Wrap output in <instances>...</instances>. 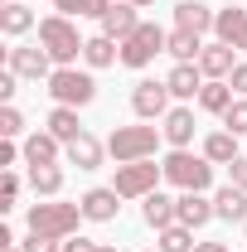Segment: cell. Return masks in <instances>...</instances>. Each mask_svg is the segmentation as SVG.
<instances>
[{
  "label": "cell",
  "mask_w": 247,
  "mask_h": 252,
  "mask_svg": "<svg viewBox=\"0 0 247 252\" xmlns=\"http://www.w3.org/2000/svg\"><path fill=\"white\" fill-rule=\"evenodd\" d=\"M209 219H218L209 194H194V189H189V194H180V223H185V228H204Z\"/></svg>",
  "instance_id": "20"
},
{
  "label": "cell",
  "mask_w": 247,
  "mask_h": 252,
  "mask_svg": "<svg viewBox=\"0 0 247 252\" xmlns=\"http://www.w3.org/2000/svg\"><path fill=\"white\" fill-rule=\"evenodd\" d=\"M160 126L151 122H136V126H117L112 136H107V156L117 160V165H131V160H155V146H160Z\"/></svg>",
  "instance_id": "2"
},
{
  "label": "cell",
  "mask_w": 247,
  "mask_h": 252,
  "mask_svg": "<svg viewBox=\"0 0 247 252\" xmlns=\"http://www.w3.org/2000/svg\"><path fill=\"white\" fill-rule=\"evenodd\" d=\"M214 20H218V10H209L204 0H180L175 5V30H189V34H204L214 30Z\"/></svg>",
  "instance_id": "12"
},
{
  "label": "cell",
  "mask_w": 247,
  "mask_h": 252,
  "mask_svg": "<svg viewBox=\"0 0 247 252\" xmlns=\"http://www.w3.org/2000/svg\"><path fill=\"white\" fill-rule=\"evenodd\" d=\"M54 5H59V0H54Z\"/></svg>",
  "instance_id": "44"
},
{
  "label": "cell",
  "mask_w": 247,
  "mask_h": 252,
  "mask_svg": "<svg viewBox=\"0 0 247 252\" xmlns=\"http://www.w3.org/2000/svg\"><path fill=\"white\" fill-rule=\"evenodd\" d=\"M160 180H165V165H155V160H131V165H117L112 189H117L122 199H146V194H155Z\"/></svg>",
  "instance_id": "6"
},
{
  "label": "cell",
  "mask_w": 247,
  "mask_h": 252,
  "mask_svg": "<svg viewBox=\"0 0 247 252\" xmlns=\"http://www.w3.org/2000/svg\"><path fill=\"white\" fill-rule=\"evenodd\" d=\"M63 156H68V165H78V170H97L102 156H107V146L97 141L93 131H83L78 141H68V146H63Z\"/></svg>",
  "instance_id": "16"
},
{
  "label": "cell",
  "mask_w": 247,
  "mask_h": 252,
  "mask_svg": "<svg viewBox=\"0 0 247 252\" xmlns=\"http://www.w3.org/2000/svg\"><path fill=\"white\" fill-rule=\"evenodd\" d=\"M39 44L49 49V59H54V68H73V63L83 59V34H78V25L68 20V15H44L39 20Z\"/></svg>",
  "instance_id": "1"
},
{
  "label": "cell",
  "mask_w": 247,
  "mask_h": 252,
  "mask_svg": "<svg viewBox=\"0 0 247 252\" xmlns=\"http://www.w3.org/2000/svg\"><path fill=\"white\" fill-rule=\"evenodd\" d=\"M83 63H88V68H112V63H122V44L107 39V34H93V39L83 44Z\"/></svg>",
  "instance_id": "21"
},
{
  "label": "cell",
  "mask_w": 247,
  "mask_h": 252,
  "mask_svg": "<svg viewBox=\"0 0 247 252\" xmlns=\"http://www.w3.org/2000/svg\"><path fill=\"white\" fill-rule=\"evenodd\" d=\"M141 219L151 223L155 233H160V228H170V223H180V199H170V194H160V189H155V194L141 199Z\"/></svg>",
  "instance_id": "14"
},
{
  "label": "cell",
  "mask_w": 247,
  "mask_h": 252,
  "mask_svg": "<svg viewBox=\"0 0 247 252\" xmlns=\"http://www.w3.org/2000/svg\"><path fill=\"white\" fill-rule=\"evenodd\" d=\"M97 248H102V243L83 238V233H78V238H63V252H97Z\"/></svg>",
  "instance_id": "36"
},
{
  "label": "cell",
  "mask_w": 247,
  "mask_h": 252,
  "mask_svg": "<svg viewBox=\"0 0 247 252\" xmlns=\"http://www.w3.org/2000/svg\"><path fill=\"white\" fill-rule=\"evenodd\" d=\"M10 252H20V248H10Z\"/></svg>",
  "instance_id": "42"
},
{
  "label": "cell",
  "mask_w": 247,
  "mask_h": 252,
  "mask_svg": "<svg viewBox=\"0 0 247 252\" xmlns=\"http://www.w3.org/2000/svg\"><path fill=\"white\" fill-rule=\"evenodd\" d=\"M112 5H117V0H59V10L68 20H73V15H78V20H83V15H97V20H102Z\"/></svg>",
  "instance_id": "30"
},
{
  "label": "cell",
  "mask_w": 247,
  "mask_h": 252,
  "mask_svg": "<svg viewBox=\"0 0 247 252\" xmlns=\"http://www.w3.org/2000/svg\"><path fill=\"white\" fill-rule=\"evenodd\" d=\"M5 68H15V73L30 78V83H49L54 59H49L44 44H15V49H5Z\"/></svg>",
  "instance_id": "8"
},
{
  "label": "cell",
  "mask_w": 247,
  "mask_h": 252,
  "mask_svg": "<svg viewBox=\"0 0 247 252\" xmlns=\"http://www.w3.org/2000/svg\"><path fill=\"white\" fill-rule=\"evenodd\" d=\"M228 83H233V93H238V97H247V63H238V68L228 73Z\"/></svg>",
  "instance_id": "38"
},
{
  "label": "cell",
  "mask_w": 247,
  "mask_h": 252,
  "mask_svg": "<svg viewBox=\"0 0 247 252\" xmlns=\"http://www.w3.org/2000/svg\"><path fill=\"white\" fill-rule=\"evenodd\" d=\"M131 5H136V10H146V5H155V0H131Z\"/></svg>",
  "instance_id": "40"
},
{
  "label": "cell",
  "mask_w": 247,
  "mask_h": 252,
  "mask_svg": "<svg viewBox=\"0 0 247 252\" xmlns=\"http://www.w3.org/2000/svg\"><path fill=\"white\" fill-rule=\"evenodd\" d=\"M228 185H238V189L247 194V156H238L233 165H228Z\"/></svg>",
  "instance_id": "35"
},
{
  "label": "cell",
  "mask_w": 247,
  "mask_h": 252,
  "mask_svg": "<svg viewBox=\"0 0 247 252\" xmlns=\"http://www.w3.org/2000/svg\"><path fill=\"white\" fill-rule=\"evenodd\" d=\"M44 93L54 97V107H88V102L97 97V78L83 73L78 63H73V68H54Z\"/></svg>",
  "instance_id": "5"
},
{
  "label": "cell",
  "mask_w": 247,
  "mask_h": 252,
  "mask_svg": "<svg viewBox=\"0 0 247 252\" xmlns=\"http://www.w3.org/2000/svg\"><path fill=\"white\" fill-rule=\"evenodd\" d=\"M49 131L59 136L63 146H68V141H78V136H83V122H78V107H54V112H49Z\"/></svg>",
  "instance_id": "28"
},
{
  "label": "cell",
  "mask_w": 247,
  "mask_h": 252,
  "mask_svg": "<svg viewBox=\"0 0 247 252\" xmlns=\"http://www.w3.org/2000/svg\"><path fill=\"white\" fill-rule=\"evenodd\" d=\"M214 214H218V219H228V223H247V194L238 185H223L214 194Z\"/></svg>",
  "instance_id": "23"
},
{
  "label": "cell",
  "mask_w": 247,
  "mask_h": 252,
  "mask_svg": "<svg viewBox=\"0 0 247 252\" xmlns=\"http://www.w3.org/2000/svg\"><path fill=\"white\" fill-rule=\"evenodd\" d=\"M15 199H20V175H15V170H5V180H0V214H10V209H15Z\"/></svg>",
  "instance_id": "33"
},
{
  "label": "cell",
  "mask_w": 247,
  "mask_h": 252,
  "mask_svg": "<svg viewBox=\"0 0 247 252\" xmlns=\"http://www.w3.org/2000/svg\"><path fill=\"white\" fill-rule=\"evenodd\" d=\"M194 252H228V248H223V243H199Z\"/></svg>",
  "instance_id": "39"
},
{
  "label": "cell",
  "mask_w": 247,
  "mask_h": 252,
  "mask_svg": "<svg viewBox=\"0 0 247 252\" xmlns=\"http://www.w3.org/2000/svg\"><path fill=\"white\" fill-rule=\"evenodd\" d=\"M160 131H165V141L175 151H189V141H194V107H170Z\"/></svg>",
  "instance_id": "17"
},
{
  "label": "cell",
  "mask_w": 247,
  "mask_h": 252,
  "mask_svg": "<svg viewBox=\"0 0 247 252\" xmlns=\"http://www.w3.org/2000/svg\"><path fill=\"white\" fill-rule=\"evenodd\" d=\"M136 30H141V15H136V5H131V0H117V5L102 15V34H107V39H117V44L131 39Z\"/></svg>",
  "instance_id": "13"
},
{
  "label": "cell",
  "mask_w": 247,
  "mask_h": 252,
  "mask_svg": "<svg viewBox=\"0 0 247 252\" xmlns=\"http://www.w3.org/2000/svg\"><path fill=\"white\" fill-rule=\"evenodd\" d=\"M15 83H20V73H15V68H5V73H0V102H10V97H15Z\"/></svg>",
  "instance_id": "37"
},
{
  "label": "cell",
  "mask_w": 247,
  "mask_h": 252,
  "mask_svg": "<svg viewBox=\"0 0 247 252\" xmlns=\"http://www.w3.org/2000/svg\"><path fill=\"white\" fill-rule=\"evenodd\" d=\"M199 68H204V78H228V73L238 68V49H233V44H223V39H214V44H204Z\"/></svg>",
  "instance_id": "15"
},
{
  "label": "cell",
  "mask_w": 247,
  "mask_h": 252,
  "mask_svg": "<svg viewBox=\"0 0 247 252\" xmlns=\"http://www.w3.org/2000/svg\"><path fill=\"white\" fill-rule=\"evenodd\" d=\"M151 252H160V248H151Z\"/></svg>",
  "instance_id": "43"
},
{
  "label": "cell",
  "mask_w": 247,
  "mask_h": 252,
  "mask_svg": "<svg viewBox=\"0 0 247 252\" xmlns=\"http://www.w3.org/2000/svg\"><path fill=\"white\" fill-rule=\"evenodd\" d=\"M59 156H63V141L54 136V131L25 136V165H59Z\"/></svg>",
  "instance_id": "18"
},
{
  "label": "cell",
  "mask_w": 247,
  "mask_h": 252,
  "mask_svg": "<svg viewBox=\"0 0 247 252\" xmlns=\"http://www.w3.org/2000/svg\"><path fill=\"white\" fill-rule=\"evenodd\" d=\"M204 68L199 63H175L170 68V78H165V88H170V97H180V102H199V93H204Z\"/></svg>",
  "instance_id": "10"
},
{
  "label": "cell",
  "mask_w": 247,
  "mask_h": 252,
  "mask_svg": "<svg viewBox=\"0 0 247 252\" xmlns=\"http://www.w3.org/2000/svg\"><path fill=\"white\" fill-rule=\"evenodd\" d=\"M165 44H170V34L155 20H141V30L131 39H122V63L126 68H146V63H155V54H165Z\"/></svg>",
  "instance_id": "7"
},
{
  "label": "cell",
  "mask_w": 247,
  "mask_h": 252,
  "mask_svg": "<svg viewBox=\"0 0 247 252\" xmlns=\"http://www.w3.org/2000/svg\"><path fill=\"white\" fill-rule=\"evenodd\" d=\"M233 102H238V93H233V83H228V78H209V83H204V93H199V107H204V112H214V117H223Z\"/></svg>",
  "instance_id": "22"
},
{
  "label": "cell",
  "mask_w": 247,
  "mask_h": 252,
  "mask_svg": "<svg viewBox=\"0 0 247 252\" xmlns=\"http://www.w3.org/2000/svg\"><path fill=\"white\" fill-rule=\"evenodd\" d=\"M165 54L175 63H199V54H204V39L189 30H170V44H165Z\"/></svg>",
  "instance_id": "25"
},
{
  "label": "cell",
  "mask_w": 247,
  "mask_h": 252,
  "mask_svg": "<svg viewBox=\"0 0 247 252\" xmlns=\"http://www.w3.org/2000/svg\"><path fill=\"white\" fill-rule=\"evenodd\" d=\"M165 165V180L180 189V194H209V185H214V160L209 156H194V151H170V156L160 160Z\"/></svg>",
  "instance_id": "3"
},
{
  "label": "cell",
  "mask_w": 247,
  "mask_h": 252,
  "mask_svg": "<svg viewBox=\"0 0 247 252\" xmlns=\"http://www.w3.org/2000/svg\"><path fill=\"white\" fill-rule=\"evenodd\" d=\"M0 30L10 34V39L30 34V30H34V10H30V5H15V0H5V5H0Z\"/></svg>",
  "instance_id": "27"
},
{
  "label": "cell",
  "mask_w": 247,
  "mask_h": 252,
  "mask_svg": "<svg viewBox=\"0 0 247 252\" xmlns=\"http://www.w3.org/2000/svg\"><path fill=\"white\" fill-rule=\"evenodd\" d=\"M243 228H247V223H243Z\"/></svg>",
  "instance_id": "45"
},
{
  "label": "cell",
  "mask_w": 247,
  "mask_h": 252,
  "mask_svg": "<svg viewBox=\"0 0 247 252\" xmlns=\"http://www.w3.org/2000/svg\"><path fill=\"white\" fill-rule=\"evenodd\" d=\"M78 204H83V219H88V223H112L117 214H122V194H117L112 185H107V189H88Z\"/></svg>",
  "instance_id": "11"
},
{
  "label": "cell",
  "mask_w": 247,
  "mask_h": 252,
  "mask_svg": "<svg viewBox=\"0 0 247 252\" xmlns=\"http://www.w3.org/2000/svg\"><path fill=\"white\" fill-rule=\"evenodd\" d=\"M20 252H63V238H44V233H30V238L20 243Z\"/></svg>",
  "instance_id": "34"
},
{
  "label": "cell",
  "mask_w": 247,
  "mask_h": 252,
  "mask_svg": "<svg viewBox=\"0 0 247 252\" xmlns=\"http://www.w3.org/2000/svg\"><path fill=\"white\" fill-rule=\"evenodd\" d=\"M97 252H122V248H112V243H102V248H97Z\"/></svg>",
  "instance_id": "41"
},
{
  "label": "cell",
  "mask_w": 247,
  "mask_h": 252,
  "mask_svg": "<svg viewBox=\"0 0 247 252\" xmlns=\"http://www.w3.org/2000/svg\"><path fill=\"white\" fill-rule=\"evenodd\" d=\"M30 189L39 199H59L63 194V170L59 165H30Z\"/></svg>",
  "instance_id": "26"
},
{
  "label": "cell",
  "mask_w": 247,
  "mask_h": 252,
  "mask_svg": "<svg viewBox=\"0 0 247 252\" xmlns=\"http://www.w3.org/2000/svg\"><path fill=\"white\" fill-rule=\"evenodd\" d=\"M30 233H44V238H73L78 223H83V204H59V199H39L30 204Z\"/></svg>",
  "instance_id": "4"
},
{
  "label": "cell",
  "mask_w": 247,
  "mask_h": 252,
  "mask_svg": "<svg viewBox=\"0 0 247 252\" xmlns=\"http://www.w3.org/2000/svg\"><path fill=\"white\" fill-rule=\"evenodd\" d=\"M131 112L141 117V122H165V112H170V88H165V78L155 83V78H141L136 88H131Z\"/></svg>",
  "instance_id": "9"
},
{
  "label": "cell",
  "mask_w": 247,
  "mask_h": 252,
  "mask_svg": "<svg viewBox=\"0 0 247 252\" xmlns=\"http://www.w3.org/2000/svg\"><path fill=\"white\" fill-rule=\"evenodd\" d=\"M223 126H228L233 136H247V97H238V102L223 112Z\"/></svg>",
  "instance_id": "32"
},
{
  "label": "cell",
  "mask_w": 247,
  "mask_h": 252,
  "mask_svg": "<svg viewBox=\"0 0 247 252\" xmlns=\"http://www.w3.org/2000/svg\"><path fill=\"white\" fill-rule=\"evenodd\" d=\"M160 252H194L199 243H194V228H185V223H170V228H160Z\"/></svg>",
  "instance_id": "29"
},
{
  "label": "cell",
  "mask_w": 247,
  "mask_h": 252,
  "mask_svg": "<svg viewBox=\"0 0 247 252\" xmlns=\"http://www.w3.org/2000/svg\"><path fill=\"white\" fill-rule=\"evenodd\" d=\"M0 136H5V141H20V136H25V117H20V107H10V102L0 107Z\"/></svg>",
  "instance_id": "31"
},
{
  "label": "cell",
  "mask_w": 247,
  "mask_h": 252,
  "mask_svg": "<svg viewBox=\"0 0 247 252\" xmlns=\"http://www.w3.org/2000/svg\"><path fill=\"white\" fill-rule=\"evenodd\" d=\"M214 34L223 39V44H233L238 54H247V10H218Z\"/></svg>",
  "instance_id": "19"
},
{
  "label": "cell",
  "mask_w": 247,
  "mask_h": 252,
  "mask_svg": "<svg viewBox=\"0 0 247 252\" xmlns=\"http://www.w3.org/2000/svg\"><path fill=\"white\" fill-rule=\"evenodd\" d=\"M204 156L214 160V165H233V160L243 156V151H238V136H233L228 126H223V131H209V136H204Z\"/></svg>",
  "instance_id": "24"
}]
</instances>
